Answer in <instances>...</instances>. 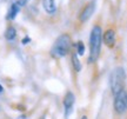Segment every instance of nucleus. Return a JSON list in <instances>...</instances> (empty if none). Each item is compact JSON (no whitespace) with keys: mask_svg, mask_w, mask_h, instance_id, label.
Instances as JSON below:
<instances>
[{"mask_svg":"<svg viewBox=\"0 0 127 119\" xmlns=\"http://www.w3.org/2000/svg\"><path fill=\"white\" fill-rule=\"evenodd\" d=\"M102 42V31L99 25H94L90 34V58L88 63L93 64L99 59Z\"/></svg>","mask_w":127,"mask_h":119,"instance_id":"obj_1","label":"nucleus"},{"mask_svg":"<svg viewBox=\"0 0 127 119\" xmlns=\"http://www.w3.org/2000/svg\"><path fill=\"white\" fill-rule=\"evenodd\" d=\"M72 47V40L68 34H61L55 40L54 45L51 50V55L54 58H64L69 53Z\"/></svg>","mask_w":127,"mask_h":119,"instance_id":"obj_2","label":"nucleus"},{"mask_svg":"<svg viewBox=\"0 0 127 119\" xmlns=\"http://www.w3.org/2000/svg\"><path fill=\"white\" fill-rule=\"evenodd\" d=\"M125 80H126V73H125V70L123 67H117L111 73L109 82H111V90H112L114 96L121 90H124Z\"/></svg>","mask_w":127,"mask_h":119,"instance_id":"obj_3","label":"nucleus"},{"mask_svg":"<svg viewBox=\"0 0 127 119\" xmlns=\"http://www.w3.org/2000/svg\"><path fill=\"white\" fill-rule=\"evenodd\" d=\"M114 109L117 111V113L121 115L124 113L127 109V92L125 90H121L115 94L114 99Z\"/></svg>","mask_w":127,"mask_h":119,"instance_id":"obj_4","label":"nucleus"},{"mask_svg":"<svg viewBox=\"0 0 127 119\" xmlns=\"http://www.w3.org/2000/svg\"><path fill=\"white\" fill-rule=\"evenodd\" d=\"M74 100H75L74 94H73L72 92H67V94L64 98V107H65V116H66V118H68L69 115L72 113Z\"/></svg>","mask_w":127,"mask_h":119,"instance_id":"obj_5","label":"nucleus"},{"mask_svg":"<svg viewBox=\"0 0 127 119\" xmlns=\"http://www.w3.org/2000/svg\"><path fill=\"white\" fill-rule=\"evenodd\" d=\"M95 9V4L94 1H92V2H88V4L82 8L81 13H80V15H79V20L81 21V23H85V21H87L88 19L92 17V14H93V12H94Z\"/></svg>","mask_w":127,"mask_h":119,"instance_id":"obj_6","label":"nucleus"},{"mask_svg":"<svg viewBox=\"0 0 127 119\" xmlns=\"http://www.w3.org/2000/svg\"><path fill=\"white\" fill-rule=\"evenodd\" d=\"M102 40H104L105 45L112 48L115 45V31L112 30V28H108L106 32L102 34Z\"/></svg>","mask_w":127,"mask_h":119,"instance_id":"obj_7","label":"nucleus"},{"mask_svg":"<svg viewBox=\"0 0 127 119\" xmlns=\"http://www.w3.org/2000/svg\"><path fill=\"white\" fill-rule=\"evenodd\" d=\"M42 7H44L46 13L48 14L55 13V11H57L55 0H42Z\"/></svg>","mask_w":127,"mask_h":119,"instance_id":"obj_8","label":"nucleus"},{"mask_svg":"<svg viewBox=\"0 0 127 119\" xmlns=\"http://www.w3.org/2000/svg\"><path fill=\"white\" fill-rule=\"evenodd\" d=\"M19 11H20V6H19L17 2H13V4L11 5V7L8 9V13H7V19L8 20H14L15 17H17V14L19 13Z\"/></svg>","mask_w":127,"mask_h":119,"instance_id":"obj_9","label":"nucleus"},{"mask_svg":"<svg viewBox=\"0 0 127 119\" xmlns=\"http://www.w3.org/2000/svg\"><path fill=\"white\" fill-rule=\"evenodd\" d=\"M71 61H72V66L75 72H80L81 71V63L78 58V53L77 52H72V55H71Z\"/></svg>","mask_w":127,"mask_h":119,"instance_id":"obj_10","label":"nucleus"},{"mask_svg":"<svg viewBox=\"0 0 127 119\" xmlns=\"http://www.w3.org/2000/svg\"><path fill=\"white\" fill-rule=\"evenodd\" d=\"M17 38V30L13 26H8L5 31V39L7 41H13Z\"/></svg>","mask_w":127,"mask_h":119,"instance_id":"obj_11","label":"nucleus"},{"mask_svg":"<svg viewBox=\"0 0 127 119\" xmlns=\"http://www.w3.org/2000/svg\"><path fill=\"white\" fill-rule=\"evenodd\" d=\"M77 53L78 55H84L85 54V45L82 41H78L77 44Z\"/></svg>","mask_w":127,"mask_h":119,"instance_id":"obj_12","label":"nucleus"},{"mask_svg":"<svg viewBox=\"0 0 127 119\" xmlns=\"http://www.w3.org/2000/svg\"><path fill=\"white\" fill-rule=\"evenodd\" d=\"M28 1H30V0H17V4H18L20 7H24V6L27 5Z\"/></svg>","mask_w":127,"mask_h":119,"instance_id":"obj_13","label":"nucleus"},{"mask_svg":"<svg viewBox=\"0 0 127 119\" xmlns=\"http://www.w3.org/2000/svg\"><path fill=\"white\" fill-rule=\"evenodd\" d=\"M28 41H30V38H25V39H23V44L25 45V44H27Z\"/></svg>","mask_w":127,"mask_h":119,"instance_id":"obj_14","label":"nucleus"},{"mask_svg":"<svg viewBox=\"0 0 127 119\" xmlns=\"http://www.w3.org/2000/svg\"><path fill=\"white\" fill-rule=\"evenodd\" d=\"M4 92V87H2V85L0 84V93H2Z\"/></svg>","mask_w":127,"mask_h":119,"instance_id":"obj_15","label":"nucleus"}]
</instances>
